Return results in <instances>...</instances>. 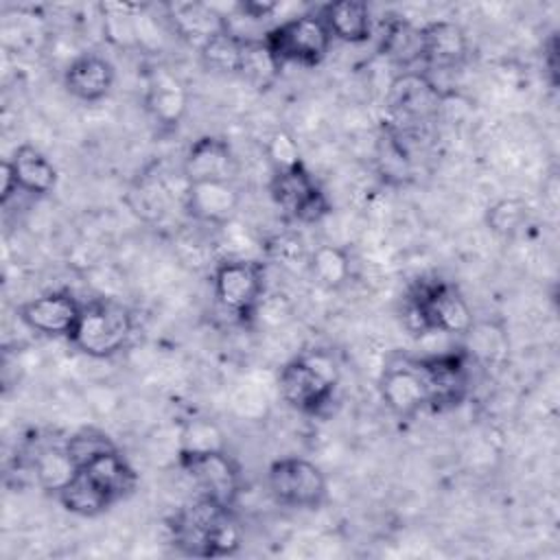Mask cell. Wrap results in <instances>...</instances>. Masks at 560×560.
Masks as SVG:
<instances>
[{
	"label": "cell",
	"instance_id": "obj_1",
	"mask_svg": "<svg viewBox=\"0 0 560 560\" xmlns=\"http://www.w3.org/2000/svg\"><path fill=\"white\" fill-rule=\"evenodd\" d=\"M173 545L197 558H223L238 551L243 532L230 505L199 494L171 518Z\"/></svg>",
	"mask_w": 560,
	"mask_h": 560
},
{
	"label": "cell",
	"instance_id": "obj_2",
	"mask_svg": "<svg viewBox=\"0 0 560 560\" xmlns=\"http://www.w3.org/2000/svg\"><path fill=\"white\" fill-rule=\"evenodd\" d=\"M407 324L422 332L466 335L472 330V311L459 289L446 280H418L407 295Z\"/></svg>",
	"mask_w": 560,
	"mask_h": 560
},
{
	"label": "cell",
	"instance_id": "obj_3",
	"mask_svg": "<svg viewBox=\"0 0 560 560\" xmlns=\"http://www.w3.org/2000/svg\"><path fill=\"white\" fill-rule=\"evenodd\" d=\"M337 383V365L322 350L291 359L278 374V389L284 402L311 416H317L332 400Z\"/></svg>",
	"mask_w": 560,
	"mask_h": 560
},
{
	"label": "cell",
	"instance_id": "obj_4",
	"mask_svg": "<svg viewBox=\"0 0 560 560\" xmlns=\"http://www.w3.org/2000/svg\"><path fill=\"white\" fill-rule=\"evenodd\" d=\"M133 330L131 313L114 300H92L81 306L79 322L68 341L92 359L118 354Z\"/></svg>",
	"mask_w": 560,
	"mask_h": 560
},
{
	"label": "cell",
	"instance_id": "obj_5",
	"mask_svg": "<svg viewBox=\"0 0 560 560\" xmlns=\"http://www.w3.org/2000/svg\"><path fill=\"white\" fill-rule=\"evenodd\" d=\"M262 42L280 66L298 63L304 68H313L322 63L328 55L332 35L326 28L322 15L304 13L269 28Z\"/></svg>",
	"mask_w": 560,
	"mask_h": 560
},
{
	"label": "cell",
	"instance_id": "obj_6",
	"mask_svg": "<svg viewBox=\"0 0 560 560\" xmlns=\"http://www.w3.org/2000/svg\"><path fill=\"white\" fill-rule=\"evenodd\" d=\"M267 486L276 503L295 510H315L328 494L326 475L304 457L276 459L267 470Z\"/></svg>",
	"mask_w": 560,
	"mask_h": 560
},
{
	"label": "cell",
	"instance_id": "obj_7",
	"mask_svg": "<svg viewBox=\"0 0 560 560\" xmlns=\"http://www.w3.org/2000/svg\"><path fill=\"white\" fill-rule=\"evenodd\" d=\"M444 90L431 81L424 72L402 70L387 92V107L394 118V129L402 125L400 131L420 127L440 116Z\"/></svg>",
	"mask_w": 560,
	"mask_h": 560
},
{
	"label": "cell",
	"instance_id": "obj_8",
	"mask_svg": "<svg viewBox=\"0 0 560 560\" xmlns=\"http://www.w3.org/2000/svg\"><path fill=\"white\" fill-rule=\"evenodd\" d=\"M212 289L217 302L232 315L247 319L256 313L265 291V267L258 260L228 258L214 267Z\"/></svg>",
	"mask_w": 560,
	"mask_h": 560
},
{
	"label": "cell",
	"instance_id": "obj_9",
	"mask_svg": "<svg viewBox=\"0 0 560 560\" xmlns=\"http://www.w3.org/2000/svg\"><path fill=\"white\" fill-rule=\"evenodd\" d=\"M269 195L287 217L300 223H317L330 212V201L304 162L287 171H276L269 182Z\"/></svg>",
	"mask_w": 560,
	"mask_h": 560
},
{
	"label": "cell",
	"instance_id": "obj_10",
	"mask_svg": "<svg viewBox=\"0 0 560 560\" xmlns=\"http://www.w3.org/2000/svg\"><path fill=\"white\" fill-rule=\"evenodd\" d=\"M427 387V407L446 411L464 402L468 394L470 372L466 352H442L411 361Z\"/></svg>",
	"mask_w": 560,
	"mask_h": 560
},
{
	"label": "cell",
	"instance_id": "obj_11",
	"mask_svg": "<svg viewBox=\"0 0 560 560\" xmlns=\"http://www.w3.org/2000/svg\"><path fill=\"white\" fill-rule=\"evenodd\" d=\"M182 470L199 488V494L210 497L223 505L234 503L238 494V466L223 451H203V453H179Z\"/></svg>",
	"mask_w": 560,
	"mask_h": 560
},
{
	"label": "cell",
	"instance_id": "obj_12",
	"mask_svg": "<svg viewBox=\"0 0 560 560\" xmlns=\"http://www.w3.org/2000/svg\"><path fill=\"white\" fill-rule=\"evenodd\" d=\"M81 302L68 291H50L42 293L24 304H20L18 315L24 326H28L35 332L48 335V337H70L74 330L79 315H81Z\"/></svg>",
	"mask_w": 560,
	"mask_h": 560
},
{
	"label": "cell",
	"instance_id": "obj_13",
	"mask_svg": "<svg viewBox=\"0 0 560 560\" xmlns=\"http://www.w3.org/2000/svg\"><path fill=\"white\" fill-rule=\"evenodd\" d=\"M378 394L385 407L402 420L413 418L427 407V387L411 361L385 368L378 381Z\"/></svg>",
	"mask_w": 560,
	"mask_h": 560
},
{
	"label": "cell",
	"instance_id": "obj_14",
	"mask_svg": "<svg viewBox=\"0 0 560 560\" xmlns=\"http://www.w3.org/2000/svg\"><path fill=\"white\" fill-rule=\"evenodd\" d=\"M236 158L228 140L219 136L197 138L184 158V177L192 182H232Z\"/></svg>",
	"mask_w": 560,
	"mask_h": 560
},
{
	"label": "cell",
	"instance_id": "obj_15",
	"mask_svg": "<svg viewBox=\"0 0 560 560\" xmlns=\"http://www.w3.org/2000/svg\"><path fill=\"white\" fill-rule=\"evenodd\" d=\"M241 197L232 182H192L186 186L184 206L201 223L225 225L238 210Z\"/></svg>",
	"mask_w": 560,
	"mask_h": 560
},
{
	"label": "cell",
	"instance_id": "obj_16",
	"mask_svg": "<svg viewBox=\"0 0 560 560\" xmlns=\"http://www.w3.org/2000/svg\"><path fill=\"white\" fill-rule=\"evenodd\" d=\"M114 81H116L114 66L96 52H83L74 57L63 72L66 90L83 103L103 101L112 92Z\"/></svg>",
	"mask_w": 560,
	"mask_h": 560
},
{
	"label": "cell",
	"instance_id": "obj_17",
	"mask_svg": "<svg viewBox=\"0 0 560 560\" xmlns=\"http://www.w3.org/2000/svg\"><path fill=\"white\" fill-rule=\"evenodd\" d=\"M144 107L158 125L177 127L188 107L186 88L166 68L155 66L147 72Z\"/></svg>",
	"mask_w": 560,
	"mask_h": 560
},
{
	"label": "cell",
	"instance_id": "obj_18",
	"mask_svg": "<svg viewBox=\"0 0 560 560\" xmlns=\"http://www.w3.org/2000/svg\"><path fill=\"white\" fill-rule=\"evenodd\" d=\"M112 505L120 499L129 497L138 483L136 470L129 462L118 453V448H109L88 459L77 468Z\"/></svg>",
	"mask_w": 560,
	"mask_h": 560
},
{
	"label": "cell",
	"instance_id": "obj_19",
	"mask_svg": "<svg viewBox=\"0 0 560 560\" xmlns=\"http://www.w3.org/2000/svg\"><path fill=\"white\" fill-rule=\"evenodd\" d=\"M468 55V37L464 28L448 20L422 26V61L431 70H453Z\"/></svg>",
	"mask_w": 560,
	"mask_h": 560
},
{
	"label": "cell",
	"instance_id": "obj_20",
	"mask_svg": "<svg viewBox=\"0 0 560 560\" xmlns=\"http://www.w3.org/2000/svg\"><path fill=\"white\" fill-rule=\"evenodd\" d=\"M322 20L332 39L346 44H363L372 37L370 7L361 0H337L322 9Z\"/></svg>",
	"mask_w": 560,
	"mask_h": 560
},
{
	"label": "cell",
	"instance_id": "obj_21",
	"mask_svg": "<svg viewBox=\"0 0 560 560\" xmlns=\"http://www.w3.org/2000/svg\"><path fill=\"white\" fill-rule=\"evenodd\" d=\"M9 164L13 168L20 190L35 197H44L55 190L57 168L37 147L20 144L9 158Z\"/></svg>",
	"mask_w": 560,
	"mask_h": 560
},
{
	"label": "cell",
	"instance_id": "obj_22",
	"mask_svg": "<svg viewBox=\"0 0 560 560\" xmlns=\"http://www.w3.org/2000/svg\"><path fill=\"white\" fill-rule=\"evenodd\" d=\"M168 20L175 28V33H179V37L188 39L195 46H203L212 35L221 33L228 28V22L221 13H217L212 7L208 4H199V2H175L168 4Z\"/></svg>",
	"mask_w": 560,
	"mask_h": 560
},
{
	"label": "cell",
	"instance_id": "obj_23",
	"mask_svg": "<svg viewBox=\"0 0 560 560\" xmlns=\"http://www.w3.org/2000/svg\"><path fill=\"white\" fill-rule=\"evenodd\" d=\"M383 52L402 70L422 61V26H413L407 20H392L383 35Z\"/></svg>",
	"mask_w": 560,
	"mask_h": 560
},
{
	"label": "cell",
	"instance_id": "obj_24",
	"mask_svg": "<svg viewBox=\"0 0 560 560\" xmlns=\"http://www.w3.org/2000/svg\"><path fill=\"white\" fill-rule=\"evenodd\" d=\"M308 269L313 278L326 289H341L352 276L350 256L339 245L315 247L308 256Z\"/></svg>",
	"mask_w": 560,
	"mask_h": 560
},
{
	"label": "cell",
	"instance_id": "obj_25",
	"mask_svg": "<svg viewBox=\"0 0 560 560\" xmlns=\"http://www.w3.org/2000/svg\"><path fill=\"white\" fill-rule=\"evenodd\" d=\"M282 66L276 61L271 50L262 39H243L241 50V63H238V77H243L254 88H267L276 81Z\"/></svg>",
	"mask_w": 560,
	"mask_h": 560
},
{
	"label": "cell",
	"instance_id": "obj_26",
	"mask_svg": "<svg viewBox=\"0 0 560 560\" xmlns=\"http://www.w3.org/2000/svg\"><path fill=\"white\" fill-rule=\"evenodd\" d=\"M57 499L77 516H98L112 508V503L79 470H74V475L57 490Z\"/></svg>",
	"mask_w": 560,
	"mask_h": 560
},
{
	"label": "cell",
	"instance_id": "obj_27",
	"mask_svg": "<svg viewBox=\"0 0 560 560\" xmlns=\"http://www.w3.org/2000/svg\"><path fill=\"white\" fill-rule=\"evenodd\" d=\"M243 39L236 35L230 26L217 35H212L201 48V61L208 70L212 72H223V74H238V63H241V50H243Z\"/></svg>",
	"mask_w": 560,
	"mask_h": 560
},
{
	"label": "cell",
	"instance_id": "obj_28",
	"mask_svg": "<svg viewBox=\"0 0 560 560\" xmlns=\"http://www.w3.org/2000/svg\"><path fill=\"white\" fill-rule=\"evenodd\" d=\"M33 466H35V475H37L39 483L46 490H52L55 494L77 470L63 446H52V448L39 451Z\"/></svg>",
	"mask_w": 560,
	"mask_h": 560
},
{
	"label": "cell",
	"instance_id": "obj_29",
	"mask_svg": "<svg viewBox=\"0 0 560 560\" xmlns=\"http://www.w3.org/2000/svg\"><path fill=\"white\" fill-rule=\"evenodd\" d=\"M223 433L221 429L206 420L192 418L182 427L179 433V453H203V451H223Z\"/></svg>",
	"mask_w": 560,
	"mask_h": 560
},
{
	"label": "cell",
	"instance_id": "obj_30",
	"mask_svg": "<svg viewBox=\"0 0 560 560\" xmlns=\"http://www.w3.org/2000/svg\"><path fill=\"white\" fill-rule=\"evenodd\" d=\"M527 203L516 197L499 199L486 210V225L499 236H512L527 219Z\"/></svg>",
	"mask_w": 560,
	"mask_h": 560
},
{
	"label": "cell",
	"instance_id": "obj_31",
	"mask_svg": "<svg viewBox=\"0 0 560 560\" xmlns=\"http://www.w3.org/2000/svg\"><path fill=\"white\" fill-rule=\"evenodd\" d=\"M68 457L72 459L74 468H79L81 464H85L88 459L96 457L98 453L103 451H109V448H116L114 442L103 433V431H96V429H83L79 433H74L72 438L66 440L63 444Z\"/></svg>",
	"mask_w": 560,
	"mask_h": 560
},
{
	"label": "cell",
	"instance_id": "obj_32",
	"mask_svg": "<svg viewBox=\"0 0 560 560\" xmlns=\"http://www.w3.org/2000/svg\"><path fill=\"white\" fill-rule=\"evenodd\" d=\"M265 151H267V158H269V162L273 166V173L276 171H287V168H293V166L302 164L298 142L284 129H278V131H273L269 136L267 144H265Z\"/></svg>",
	"mask_w": 560,
	"mask_h": 560
},
{
	"label": "cell",
	"instance_id": "obj_33",
	"mask_svg": "<svg viewBox=\"0 0 560 560\" xmlns=\"http://www.w3.org/2000/svg\"><path fill=\"white\" fill-rule=\"evenodd\" d=\"M131 199H136V201H131L133 212L142 214L144 219L160 217L164 212V206H166L164 188H162L160 179H155V177L140 179V184L131 192Z\"/></svg>",
	"mask_w": 560,
	"mask_h": 560
},
{
	"label": "cell",
	"instance_id": "obj_34",
	"mask_svg": "<svg viewBox=\"0 0 560 560\" xmlns=\"http://www.w3.org/2000/svg\"><path fill=\"white\" fill-rule=\"evenodd\" d=\"M18 182H15V175H13V168L9 164V160L2 162V192H0V201L2 206H7V201L18 192Z\"/></svg>",
	"mask_w": 560,
	"mask_h": 560
},
{
	"label": "cell",
	"instance_id": "obj_35",
	"mask_svg": "<svg viewBox=\"0 0 560 560\" xmlns=\"http://www.w3.org/2000/svg\"><path fill=\"white\" fill-rule=\"evenodd\" d=\"M542 61L547 66V72L551 74V83L556 85V74H558V42H556V35H551L547 39V48L542 52Z\"/></svg>",
	"mask_w": 560,
	"mask_h": 560
},
{
	"label": "cell",
	"instance_id": "obj_36",
	"mask_svg": "<svg viewBox=\"0 0 560 560\" xmlns=\"http://www.w3.org/2000/svg\"><path fill=\"white\" fill-rule=\"evenodd\" d=\"M276 9H278V4H273V2H243L241 4V11L245 15H249L252 20H262V18L271 15Z\"/></svg>",
	"mask_w": 560,
	"mask_h": 560
}]
</instances>
